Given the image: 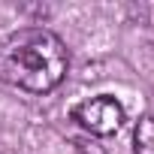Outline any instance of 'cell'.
I'll list each match as a JSON object with an SVG mask.
<instances>
[{
	"label": "cell",
	"mask_w": 154,
	"mask_h": 154,
	"mask_svg": "<svg viewBox=\"0 0 154 154\" xmlns=\"http://www.w3.org/2000/svg\"><path fill=\"white\" fill-rule=\"evenodd\" d=\"M69 69V54L57 33L21 27L0 42V79L27 94L54 91Z\"/></svg>",
	"instance_id": "obj_1"
},
{
	"label": "cell",
	"mask_w": 154,
	"mask_h": 154,
	"mask_svg": "<svg viewBox=\"0 0 154 154\" xmlns=\"http://www.w3.org/2000/svg\"><path fill=\"white\" fill-rule=\"evenodd\" d=\"M72 118L88 133H94V136H112L124 124V109H121V103L115 97L100 94V97H91V100L79 103L75 112H72Z\"/></svg>",
	"instance_id": "obj_2"
},
{
	"label": "cell",
	"mask_w": 154,
	"mask_h": 154,
	"mask_svg": "<svg viewBox=\"0 0 154 154\" xmlns=\"http://www.w3.org/2000/svg\"><path fill=\"white\" fill-rule=\"evenodd\" d=\"M133 142H136V154H154V112L139 118Z\"/></svg>",
	"instance_id": "obj_3"
}]
</instances>
